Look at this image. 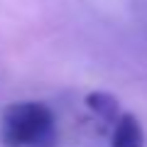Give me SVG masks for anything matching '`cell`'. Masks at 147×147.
I'll list each match as a JSON object with an SVG mask.
<instances>
[{
	"label": "cell",
	"mask_w": 147,
	"mask_h": 147,
	"mask_svg": "<svg viewBox=\"0 0 147 147\" xmlns=\"http://www.w3.org/2000/svg\"><path fill=\"white\" fill-rule=\"evenodd\" d=\"M86 108H88L96 118H100L103 123H108V125H115L118 118L123 115L120 100L113 93H108V91H91V93L86 96Z\"/></svg>",
	"instance_id": "3"
},
{
	"label": "cell",
	"mask_w": 147,
	"mask_h": 147,
	"mask_svg": "<svg viewBox=\"0 0 147 147\" xmlns=\"http://www.w3.org/2000/svg\"><path fill=\"white\" fill-rule=\"evenodd\" d=\"M59 130L52 108L37 100L10 103L0 115L3 147H57Z\"/></svg>",
	"instance_id": "1"
},
{
	"label": "cell",
	"mask_w": 147,
	"mask_h": 147,
	"mask_svg": "<svg viewBox=\"0 0 147 147\" xmlns=\"http://www.w3.org/2000/svg\"><path fill=\"white\" fill-rule=\"evenodd\" d=\"M145 145H147V135L142 123L132 113H123L118 123L113 125L110 147H145Z\"/></svg>",
	"instance_id": "2"
},
{
	"label": "cell",
	"mask_w": 147,
	"mask_h": 147,
	"mask_svg": "<svg viewBox=\"0 0 147 147\" xmlns=\"http://www.w3.org/2000/svg\"><path fill=\"white\" fill-rule=\"evenodd\" d=\"M127 10H130V17L135 20L137 30L147 37V0H125Z\"/></svg>",
	"instance_id": "4"
}]
</instances>
